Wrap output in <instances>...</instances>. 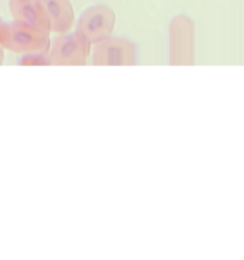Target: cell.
Instances as JSON below:
<instances>
[{"label":"cell","instance_id":"cell-7","mask_svg":"<svg viewBox=\"0 0 244 260\" xmlns=\"http://www.w3.org/2000/svg\"><path fill=\"white\" fill-rule=\"evenodd\" d=\"M13 19L50 32L47 15L40 0H9Z\"/></svg>","mask_w":244,"mask_h":260},{"label":"cell","instance_id":"cell-3","mask_svg":"<svg viewBox=\"0 0 244 260\" xmlns=\"http://www.w3.org/2000/svg\"><path fill=\"white\" fill-rule=\"evenodd\" d=\"M116 14L106 5H93L84 10L76 22L75 30L86 38L90 45L106 40L114 29Z\"/></svg>","mask_w":244,"mask_h":260},{"label":"cell","instance_id":"cell-2","mask_svg":"<svg viewBox=\"0 0 244 260\" xmlns=\"http://www.w3.org/2000/svg\"><path fill=\"white\" fill-rule=\"evenodd\" d=\"M92 45L79 32L61 33L51 41L48 58L53 66H85Z\"/></svg>","mask_w":244,"mask_h":260},{"label":"cell","instance_id":"cell-6","mask_svg":"<svg viewBox=\"0 0 244 260\" xmlns=\"http://www.w3.org/2000/svg\"><path fill=\"white\" fill-rule=\"evenodd\" d=\"M40 3L47 15L50 32L61 35L71 29L75 14L70 0H40Z\"/></svg>","mask_w":244,"mask_h":260},{"label":"cell","instance_id":"cell-5","mask_svg":"<svg viewBox=\"0 0 244 260\" xmlns=\"http://www.w3.org/2000/svg\"><path fill=\"white\" fill-rule=\"evenodd\" d=\"M192 56V24L188 18L178 15L169 27V63L190 65Z\"/></svg>","mask_w":244,"mask_h":260},{"label":"cell","instance_id":"cell-4","mask_svg":"<svg viewBox=\"0 0 244 260\" xmlns=\"http://www.w3.org/2000/svg\"><path fill=\"white\" fill-rule=\"evenodd\" d=\"M90 53L94 66H131L136 58L134 43L113 36L92 45Z\"/></svg>","mask_w":244,"mask_h":260},{"label":"cell","instance_id":"cell-10","mask_svg":"<svg viewBox=\"0 0 244 260\" xmlns=\"http://www.w3.org/2000/svg\"><path fill=\"white\" fill-rule=\"evenodd\" d=\"M3 24H4V22H3V20H2V19H0V29H2Z\"/></svg>","mask_w":244,"mask_h":260},{"label":"cell","instance_id":"cell-8","mask_svg":"<svg viewBox=\"0 0 244 260\" xmlns=\"http://www.w3.org/2000/svg\"><path fill=\"white\" fill-rule=\"evenodd\" d=\"M19 63L20 65H51L50 58H48V52H37L23 55Z\"/></svg>","mask_w":244,"mask_h":260},{"label":"cell","instance_id":"cell-1","mask_svg":"<svg viewBox=\"0 0 244 260\" xmlns=\"http://www.w3.org/2000/svg\"><path fill=\"white\" fill-rule=\"evenodd\" d=\"M50 36L51 32L13 19V22L4 23L0 29V46L19 55L47 53L51 45Z\"/></svg>","mask_w":244,"mask_h":260},{"label":"cell","instance_id":"cell-9","mask_svg":"<svg viewBox=\"0 0 244 260\" xmlns=\"http://www.w3.org/2000/svg\"><path fill=\"white\" fill-rule=\"evenodd\" d=\"M3 62H4V48L0 46V65H2Z\"/></svg>","mask_w":244,"mask_h":260}]
</instances>
